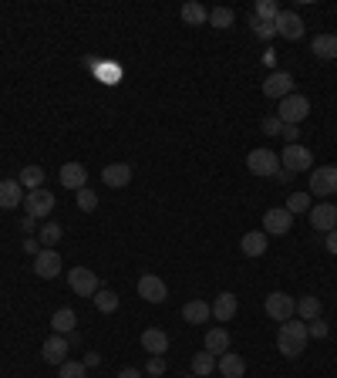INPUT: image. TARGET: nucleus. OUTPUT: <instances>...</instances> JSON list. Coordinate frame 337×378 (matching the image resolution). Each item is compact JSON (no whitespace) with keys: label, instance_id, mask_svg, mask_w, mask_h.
<instances>
[{"label":"nucleus","instance_id":"9d476101","mask_svg":"<svg viewBox=\"0 0 337 378\" xmlns=\"http://www.w3.org/2000/svg\"><path fill=\"white\" fill-rule=\"evenodd\" d=\"M138 298L149 301V304H162L168 298L166 281H162L159 274H142V277H138Z\"/></svg>","mask_w":337,"mask_h":378},{"label":"nucleus","instance_id":"37998d69","mask_svg":"<svg viewBox=\"0 0 337 378\" xmlns=\"http://www.w3.org/2000/svg\"><path fill=\"white\" fill-rule=\"evenodd\" d=\"M324 246H327V253H334V257H337V230H331V233H327Z\"/></svg>","mask_w":337,"mask_h":378},{"label":"nucleus","instance_id":"9b49d317","mask_svg":"<svg viewBox=\"0 0 337 378\" xmlns=\"http://www.w3.org/2000/svg\"><path fill=\"white\" fill-rule=\"evenodd\" d=\"M263 94L283 102L287 94H294V75H290V71H270L266 81H263Z\"/></svg>","mask_w":337,"mask_h":378},{"label":"nucleus","instance_id":"f704fd0d","mask_svg":"<svg viewBox=\"0 0 337 378\" xmlns=\"http://www.w3.org/2000/svg\"><path fill=\"white\" fill-rule=\"evenodd\" d=\"M61 233H64V230H61V223H44V227H41L38 244H44L48 250H55V244L61 240Z\"/></svg>","mask_w":337,"mask_h":378},{"label":"nucleus","instance_id":"20e7f679","mask_svg":"<svg viewBox=\"0 0 337 378\" xmlns=\"http://www.w3.org/2000/svg\"><path fill=\"white\" fill-rule=\"evenodd\" d=\"M307 192H314L320 200H331L337 192V166H317V169H310Z\"/></svg>","mask_w":337,"mask_h":378},{"label":"nucleus","instance_id":"72a5a7b5","mask_svg":"<svg viewBox=\"0 0 337 378\" xmlns=\"http://www.w3.org/2000/svg\"><path fill=\"white\" fill-rule=\"evenodd\" d=\"M280 14V7H277V0H257V7H253V18L263 20V24H273Z\"/></svg>","mask_w":337,"mask_h":378},{"label":"nucleus","instance_id":"f257e3e1","mask_svg":"<svg viewBox=\"0 0 337 378\" xmlns=\"http://www.w3.org/2000/svg\"><path fill=\"white\" fill-rule=\"evenodd\" d=\"M307 341H310V331H307V321H300V318H290L277 328V348L283 358H300Z\"/></svg>","mask_w":337,"mask_h":378},{"label":"nucleus","instance_id":"6e6552de","mask_svg":"<svg viewBox=\"0 0 337 378\" xmlns=\"http://www.w3.org/2000/svg\"><path fill=\"white\" fill-rule=\"evenodd\" d=\"M24 209H27V216H34V220L51 216V209H55V192H51V189H31V192L24 196Z\"/></svg>","mask_w":337,"mask_h":378},{"label":"nucleus","instance_id":"a211bd4d","mask_svg":"<svg viewBox=\"0 0 337 378\" xmlns=\"http://www.w3.org/2000/svg\"><path fill=\"white\" fill-rule=\"evenodd\" d=\"M101 179H105V186L125 189L131 183V166L129 162H108V166L101 169Z\"/></svg>","mask_w":337,"mask_h":378},{"label":"nucleus","instance_id":"a19ab883","mask_svg":"<svg viewBox=\"0 0 337 378\" xmlns=\"http://www.w3.org/2000/svg\"><path fill=\"white\" fill-rule=\"evenodd\" d=\"M263 132L266 135H280L283 132V122L273 115V118H263Z\"/></svg>","mask_w":337,"mask_h":378},{"label":"nucleus","instance_id":"c03bdc74","mask_svg":"<svg viewBox=\"0 0 337 378\" xmlns=\"http://www.w3.org/2000/svg\"><path fill=\"white\" fill-rule=\"evenodd\" d=\"M94 365H101V355L98 351H88L85 355V368H94Z\"/></svg>","mask_w":337,"mask_h":378},{"label":"nucleus","instance_id":"4be33fe9","mask_svg":"<svg viewBox=\"0 0 337 378\" xmlns=\"http://www.w3.org/2000/svg\"><path fill=\"white\" fill-rule=\"evenodd\" d=\"M310 51L320 61H337V34H317L310 41Z\"/></svg>","mask_w":337,"mask_h":378},{"label":"nucleus","instance_id":"58836bf2","mask_svg":"<svg viewBox=\"0 0 337 378\" xmlns=\"http://www.w3.org/2000/svg\"><path fill=\"white\" fill-rule=\"evenodd\" d=\"M250 24H253V31H257V38H263V41H270L273 38V34H277V27H273V24H263V20H250Z\"/></svg>","mask_w":337,"mask_h":378},{"label":"nucleus","instance_id":"49530a36","mask_svg":"<svg viewBox=\"0 0 337 378\" xmlns=\"http://www.w3.org/2000/svg\"><path fill=\"white\" fill-rule=\"evenodd\" d=\"M24 250H27V253H34V257H38L41 250H38V244H34V240H24Z\"/></svg>","mask_w":337,"mask_h":378},{"label":"nucleus","instance_id":"cd10ccee","mask_svg":"<svg viewBox=\"0 0 337 378\" xmlns=\"http://www.w3.org/2000/svg\"><path fill=\"white\" fill-rule=\"evenodd\" d=\"M229 331H226V328H209L206 331V351H213V355H216V358H220V355H223V351H229Z\"/></svg>","mask_w":337,"mask_h":378},{"label":"nucleus","instance_id":"bb28decb","mask_svg":"<svg viewBox=\"0 0 337 378\" xmlns=\"http://www.w3.org/2000/svg\"><path fill=\"white\" fill-rule=\"evenodd\" d=\"M320 311H324V304H320V298H314V294H303L297 301V318L300 321H317L320 318Z\"/></svg>","mask_w":337,"mask_h":378},{"label":"nucleus","instance_id":"423d86ee","mask_svg":"<svg viewBox=\"0 0 337 378\" xmlns=\"http://www.w3.org/2000/svg\"><path fill=\"white\" fill-rule=\"evenodd\" d=\"M246 169L253 172V176H277V172L283 169L280 159H277V152L270 149H250V155H246Z\"/></svg>","mask_w":337,"mask_h":378},{"label":"nucleus","instance_id":"aec40b11","mask_svg":"<svg viewBox=\"0 0 337 378\" xmlns=\"http://www.w3.org/2000/svg\"><path fill=\"white\" fill-rule=\"evenodd\" d=\"M24 186H20L17 179H0V209H14L24 203Z\"/></svg>","mask_w":337,"mask_h":378},{"label":"nucleus","instance_id":"c9c22d12","mask_svg":"<svg viewBox=\"0 0 337 378\" xmlns=\"http://www.w3.org/2000/svg\"><path fill=\"white\" fill-rule=\"evenodd\" d=\"M78 209H81V213H94V209H98V192H94V189H78Z\"/></svg>","mask_w":337,"mask_h":378},{"label":"nucleus","instance_id":"f03ea898","mask_svg":"<svg viewBox=\"0 0 337 378\" xmlns=\"http://www.w3.org/2000/svg\"><path fill=\"white\" fill-rule=\"evenodd\" d=\"M310 115V102H307V94H287L280 105H277V118H280L283 125H300L303 118Z\"/></svg>","mask_w":337,"mask_h":378},{"label":"nucleus","instance_id":"393cba45","mask_svg":"<svg viewBox=\"0 0 337 378\" xmlns=\"http://www.w3.org/2000/svg\"><path fill=\"white\" fill-rule=\"evenodd\" d=\"M182 20H186L189 27H203V24H209V10L199 4V0H189V4H182Z\"/></svg>","mask_w":337,"mask_h":378},{"label":"nucleus","instance_id":"f3484780","mask_svg":"<svg viewBox=\"0 0 337 378\" xmlns=\"http://www.w3.org/2000/svg\"><path fill=\"white\" fill-rule=\"evenodd\" d=\"M213 307V318L220 324L233 321L236 318V311H240V304H236V294H229V290H223V294H216V301L209 304Z\"/></svg>","mask_w":337,"mask_h":378},{"label":"nucleus","instance_id":"7ed1b4c3","mask_svg":"<svg viewBox=\"0 0 337 378\" xmlns=\"http://www.w3.org/2000/svg\"><path fill=\"white\" fill-rule=\"evenodd\" d=\"M263 311H266V318H273L277 324H283L297 314V301H294L290 294H283V290H273V294H266Z\"/></svg>","mask_w":337,"mask_h":378},{"label":"nucleus","instance_id":"c85d7f7f","mask_svg":"<svg viewBox=\"0 0 337 378\" xmlns=\"http://www.w3.org/2000/svg\"><path fill=\"white\" fill-rule=\"evenodd\" d=\"M17 183L24 186V192H31V189H41V186H44V169H41V166H34V162H27V166L20 169Z\"/></svg>","mask_w":337,"mask_h":378},{"label":"nucleus","instance_id":"f8f14e48","mask_svg":"<svg viewBox=\"0 0 337 378\" xmlns=\"http://www.w3.org/2000/svg\"><path fill=\"white\" fill-rule=\"evenodd\" d=\"M273 27H277V34H280L283 41H300L303 38V31H307L297 10H280L277 20H273Z\"/></svg>","mask_w":337,"mask_h":378},{"label":"nucleus","instance_id":"39448f33","mask_svg":"<svg viewBox=\"0 0 337 378\" xmlns=\"http://www.w3.org/2000/svg\"><path fill=\"white\" fill-rule=\"evenodd\" d=\"M68 287L75 290L78 298H94L101 290V281H98V274L88 270V267H71L68 270Z\"/></svg>","mask_w":337,"mask_h":378},{"label":"nucleus","instance_id":"e433bc0d","mask_svg":"<svg viewBox=\"0 0 337 378\" xmlns=\"http://www.w3.org/2000/svg\"><path fill=\"white\" fill-rule=\"evenodd\" d=\"M85 375H88L85 361H64V365L57 368V378H85Z\"/></svg>","mask_w":337,"mask_h":378},{"label":"nucleus","instance_id":"6ab92c4d","mask_svg":"<svg viewBox=\"0 0 337 378\" xmlns=\"http://www.w3.org/2000/svg\"><path fill=\"white\" fill-rule=\"evenodd\" d=\"M216 372H220L223 378H243L246 375L243 355H236V351H223V355L216 358Z\"/></svg>","mask_w":337,"mask_h":378},{"label":"nucleus","instance_id":"2f4dec72","mask_svg":"<svg viewBox=\"0 0 337 378\" xmlns=\"http://www.w3.org/2000/svg\"><path fill=\"white\" fill-rule=\"evenodd\" d=\"M310 206H314V203H310V192H307V189H297V192L287 196V209H290L294 216H297V213H310Z\"/></svg>","mask_w":337,"mask_h":378},{"label":"nucleus","instance_id":"1a4fd4ad","mask_svg":"<svg viewBox=\"0 0 337 378\" xmlns=\"http://www.w3.org/2000/svg\"><path fill=\"white\" fill-rule=\"evenodd\" d=\"M280 166L287 172H303V169H314V152L307 149V146H287L280 155Z\"/></svg>","mask_w":337,"mask_h":378},{"label":"nucleus","instance_id":"ea45409f","mask_svg":"<svg viewBox=\"0 0 337 378\" xmlns=\"http://www.w3.org/2000/svg\"><path fill=\"white\" fill-rule=\"evenodd\" d=\"M307 331H310V338H327L331 324L324 321V318H317V321H310V324H307Z\"/></svg>","mask_w":337,"mask_h":378},{"label":"nucleus","instance_id":"b1692460","mask_svg":"<svg viewBox=\"0 0 337 378\" xmlns=\"http://www.w3.org/2000/svg\"><path fill=\"white\" fill-rule=\"evenodd\" d=\"M209 318H213V307L206 301H189L182 307V321L186 324H206Z\"/></svg>","mask_w":337,"mask_h":378},{"label":"nucleus","instance_id":"0eeeda50","mask_svg":"<svg viewBox=\"0 0 337 378\" xmlns=\"http://www.w3.org/2000/svg\"><path fill=\"white\" fill-rule=\"evenodd\" d=\"M294 227V213L287 206H273L263 213V233L266 237H283V233H290Z\"/></svg>","mask_w":337,"mask_h":378},{"label":"nucleus","instance_id":"a18cd8bd","mask_svg":"<svg viewBox=\"0 0 337 378\" xmlns=\"http://www.w3.org/2000/svg\"><path fill=\"white\" fill-rule=\"evenodd\" d=\"M115 378H142V372H138V368H122Z\"/></svg>","mask_w":337,"mask_h":378},{"label":"nucleus","instance_id":"4c0bfd02","mask_svg":"<svg viewBox=\"0 0 337 378\" xmlns=\"http://www.w3.org/2000/svg\"><path fill=\"white\" fill-rule=\"evenodd\" d=\"M145 375H166V358L162 355H152L145 361Z\"/></svg>","mask_w":337,"mask_h":378},{"label":"nucleus","instance_id":"a878e982","mask_svg":"<svg viewBox=\"0 0 337 378\" xmlns=\"http://www.w3.org/2000/svg\"><path fill=\"white\" fill-rule=\"evenodd\" d=\"M78 324V314L71 307H57L55 314H51V328H55V335H71Z\"/></svg>","mask_w":337,"mask_h":378},{"label":"nucleus","instance_id":"dca6fc26","mask_svg":"<svg viewBox=\"0 0 337 378\" xmlns=\"http://www.w3.org/2000/svg\"><path fill=\"white\" fill-rule=\"evenodd\" d=\"M57 176H61V186H64V189H75V192H78V189L88 186V169H85L81 162H64Z\"/></svg>","mask_w":337,"mask_h":378},{"label":"nucleus","instance_id":"4468645a","mask_svg":"<svg viewBox=\"0 0 337 378\" xmlns=\"http://www.w3.org/2000/svg\"><path fill=\"white\" fill-rule=\"evenodd\" d=\"M310 227L320 230V233H331L337 230V206L331 200H324L317 206H310Z\"/></svg>","mask_w":337,"mask_h":378},{"label":"nucleus","instance_id":"412c9836","mask_svg":"<svg viewBox=\"0 0 337 378\" xmlns=\"http://www.w3.org/2000/svg\"><path fill=\"white\" fill-rule=\"evenodd\" d=\"M142 348H145L149 355H166L168 335L162 331V328H145V331H142Z\"/></svg>","mask_w":337,"mask_h":378},{"label":"nucleus","instance_id":"c756f323","mask_svg":"<svg viewBox=\"0 0 337 378\" xmlns=\"http://www.w3.org/2000/svg\"><path fill=\"white\" fill-rule=\"evenodd\" d=\"M216 372V355L213 351H196V358H192V375L196 378H206Z\"/></svg>","mask_w":337,"mask_h":378},{"label":"nucleus","instance_id":"7c9ffc66","mask_svg":"<svg viewBox=\"0 0 337 378\" xmlns=\"http://www.w3.org/2000/svg\"><path fill=\"white\" fill-rule=\"evenodd\" d=\"M236 24V14L229 10V7H213L209 10V27H216V31H229Z\"/></svg>","mask_w":337,"mask_h":378},{"label":"nucleus","instance_id":"ddd939ff","mask_svg":"<svg viewBox=\"0 0 337 378\" xmlns=\"http://www.w3.org/2000/svg\"><path fill=\"white\" fill-rule=\"evenodd\" d=\"M34 274H38L41 281H55V277H61V253L44 246L38 257H34Z\"/></svg>","mask_w":337,"mask_h":378},{"label":"nucleus","instance_id":"473e14b6","mask_svg":"<svg viewBox=\"0 0 337 378\" xmlns=\"http://www.w3.org/2000/svg\"><path fill=\"white\" fill-rule=\"evenodd\" d=\"M92 301H94V307H98L101 314H115V311H118V294H115V290H105V287H101Z\"/></svg>","mask_w":337,"mask_h":378},{"label":"nucleus","instance_id":"79ce46f5","mask_svg":"<svg viewBox=\"0 0 337 378\" xmlns=\"http://www.w3.org/2000/svg\"><path fill=\"white\" fill-rule=\"evenodd\" d=\"M283 139H287V146H297V139H300V129L297 125H283Z\"/></svg>","mask_w":337,"mask_h":378},{"label":"nucleus","instance_id":"5701e85b","mask_svg":"<svg viewBox=\"0 0 337 378\" xmlns=\"http://www.w3.org/2000/svg\"><path fill=\"white\" fill-rule=\"evenodd\" d=\"M240 250H243L246 257H263V253H266V233H263V230H250V233H243Z\"/></svg>","mask_w":337,"mask_h":378},{"label":"nucleus","instance_id":"2eb2a0df","mask_svg":"<svg viewBox=\"0 0 337 378\" xmlns=\"http://www.w3.org/2000/svg\"><path fill=\"white\" fill-rule=\"evenodd\" d=\"M68 348H71V344H68L64 335H51V338L41 344V355H44L48 365H57V368H61V365L68 361Z\"/></svg>","mask_w":337,"mask_h":378}]
</instances>
